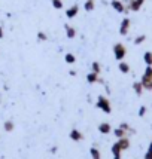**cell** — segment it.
Masks as SVG:
<instances>
[{
    "instance_id": "1",
    "label": "cell",
    "mask_w": 152,
    "mask_h": 159,
    "mask_svg": "<svg viewBox=\"0 0 152 159\" xmlns=\"http://www.w3.org/2000/svg\"><path fill=\"white\" fill-rule=\"evenodd\" d=\"M140 82L143 85V89L152 91V66H146L145 71L140 77Z\"/></svg>"
},
{
    "instance_id": "2",
    "label": "cell",
    "mask_w": 152,
    "mask_h": 159,
    "mask_svg": "<svg viewBox=\"0 0 152 159\" xmlns=\"http://www.w3.org/2000/svg\"><path fill=\"white\" fill-rule=\"evenodd\" d=\"M97 109H100L102 111H104L106 115H111L112 113V106H111V101H109V98L104 97V95H98L97 97Z\"/></svg>"
},
{
    "instance_id": "3",
    "label": "cell",
    "mask_w": 152,
    "mask_h": 159,
    "mask_svg": "<svg viewBox=\"0 0 152 159\" xmlns=\"http://www.w3.org/2000/svg\"><path fill=\"white\" fill-rule=\"evenodd\" d=\"M146 0H125V12H137L145 5Z\"/></svg>"
},
{
    "instance_id": "4",
    "label": "cell",
    "mask_w": 152,
    "mask_h": 159,
    "mask_svg": "<svg viewBox=\"0 0 152 159\" xmlns=\"http://www.w3.org/2000/svg\"><path fill=\"white\" fill-rule=\"evenodd\" d=\"M125 55H127V48L122 43H115L113 45V57L116 61H124Z\"/></svg>"
},
{
    "instance_id": "5",
    "label": "cell",
    "mask_w": 152,
    "mask_h": 159,
    "mask_svg": "<svg viewBox=\"0 0 152 159\" xmlns=\"http://www.w3.org/2000/svg\"><path fill=\"white\" fill-rule=\"evenodd\" d=\"M130 27H131V21L130 18H122L121 21V24H119V34L121 36H127L128 34V31H130Z\"/></svg>"
},
{
    "instance_id": "6",
    "label": "cell",
    "mask_w": 152,
    "mask_h": 159,
    "mask_svg": "<svg viewBox=\"0 0 152 159\" xmlns=\"http://www.w3.org/2000/svg\"><path fill=\"white\" fill-rule=\"evenodd\" d=\"M111 6L118 14H125V3L121 0H111Z\"/></svg>"
},
{
    "instance_id": "7",
    "label": "cell",
    "mask_w": 152,
    "mask_h": 159,
    "mask_svg": "<svg viewBox=\"0 0 152 159\" xmlns=\"http://www.w3.org/2000/svg\"><path fill=\"white\" fill-rule=\"evenodd\" d=\"M78 14H79V6H78V5H72L69 9H66V16H67L69 20L75 18Z\"/></svg>"
},
{
    "instance_id": "8",
    "label": "cell",
    "mask_w": 152,
    "mask_h": 159,
    "mask_svg": "<svg viewBox=\"0 0 152 159\" xmlns=\"http://www.w3.org/2000/svg\"><path fill=\"white\" fill-rule=\"evenodd\" d=\"M69 137H70V140H73V141H82V140H83V134L79 131V129L73 128V129L70 131Z\"/></svg>"
},
{
    "instance_id": "9",
    "label": "cell",
    "mask_w": 152,
    "mask_h": 159,
    "mask_svg": "<svg viewBox=\"0 0 152 159\" xmlns=\"http://www.w3.org/2000/svg\"><path fill=\"white\" fill-rule=\"evenodd\" d=\"M116 143L119 144V147L122 149V152L130 149V139H128V137H124V139H118Z\"/></svg>"
},
{
    "instance_id": "10",
    "label": "cell",
    "mask_w": 152,
    "mask_h": 159,
    "mask_svg": "<svg viewBox=\"0 0 152 159\" xmlns=\"http://www.w3.org/2000/svg\"><path fill=\"white\" fill-rule=\"evenodd\" d=\"M98 131H100V134H109V132H112V126L111 124H107V122H102V124L98 125Z\"/></svg>"
},
{
    "instance_id": "11",
    "label": "cell",
    "mask_w": 152,
    "mask_h": 159,
    "mask_svg": "<svg viewBox=\"0 0 152 159\" xmlns=\"http://www.w3.org/2000/svg\"><path fill=\"white\" fill-rule=\"evenodd\" d=\"M64 30H66V36H67V39H75L76 37L75 27H72V25H69V24H66V25H64Z\"/></svg>"
},
{
    "instance_id": "12",
    "label": "cell",
    "mask_w": 152,
    "mask_h": 159,
    "mask_svg": "<svg viewBox=\"0 0 152 159\" xmlns=\"http://www.w3.org/2000/svg\"><path fill=\"white\" fill-rule=\"evenodd\" d=\"M113 135H115L116 139H124V137H128V132L125 131V129H122L121 126H118V128L113 129Z\"/></svg>"
},
{
    "instance_id": "13",
    "label": "cell",
    "mask_w": 152,
    "mask_h": 159,
    "mask_svg": "<svg viewBox=\"0 0 152 159\" xmlns=\"http://www.w3.org/2000/svg\"><path fill=\"white\" fill-rule=\"evenodd\" d=\"M118 69H119V71L121 73H124V75H128L130 73V64L125 61H119V64H118Z\"/></svg>"
},
{
    "instance_id": "14",
    "label": "cell",
    "mask_w": 152,
    "mask_h": 159,
    "mask_svg": "<svg viewBox=\"0 0 152 159\" xmlns=\"http://www.w3.org/2000/svg\"><path fill=\"white\" fill-rule=\"evenodd\" d=\"M133 91H134V94L136 95H142L143 94V85H142V82L139 80V82H134L133 83Z\"/></svg>"
},
{
    "instance_id": "15",
    "label": "cell",
    "mask_w": 152,
    "mask_h": 159,
    "mask_svg": "<svg viewBox=\"0 0 152 159\" xmlns=\"http://www.w3.org/2000/svg\"><path fill=\"white\" fill-rule=\"evenodd\" d=\"M98 79H100V75H96L93 71H90L87 75V82L88 83H98Z\"/></svg>"
},
{
    "instance_id": "16",
    "label": "cell",
    "mask_w": 152,
    "mask_h": 159,
    "mask_svg": "<svg viewBox=\"0 0 152 159\" xmlns=\"http://www.w3.org/2000/svg\"><path fill=\"white\" fill-rule=\"evenodd\" d=\"M94 7H96L94 0H85V3H83V9H85L87 12H93V11H94Z\"/></svg>"
},
{
    "instance_id": "17",
    "label": "cell",
    "mask_w": 152,
    "mask_h": 159,
    "mask_svg": "<svg viewBox=\"0 0 152 159\" xmlns=\"http://www.w3.org/2000/svg\"><path fill=\"white\" fill-rule=\"evenodd\" d=\"M91 71L96 73V75H100V73H102V66H100V62L93 61V64H91Z\"/></svg>"
},
{
    "instance_id": "18",
    "label": "cell",
    "mask_w": 152,
    "mask_h": 159,
    "mask_svg": "<svg viewBox=\"0 0 152 159\" xmlns=\"http://www.w3.org/2000/svg\"><path fill=\"white\" fill-rule=\"evenodd\" d=\"M14 128H15V124L12 122V120H5V122H3V129H5L6 132L14 131Z\"/></svg>"
},
{
    "instance_id": "19",
    "label": "cell",
    "mask_w": 152,
    "mask_h": 159,
    "mask_svg": "<svg viewBox=\"0 0 152 159\" xmlns=\"http://www.w3.org/2000/svg\"><path fill=\"white\" fill-rule=\"evenodd\" d=\"M143 62L146 66H152V52L151 51H146L143 54Z\"/></svg>"
},
{
    "instance_id": "20",
    "label": "cell",
    "mask_w": 152,
    "mask_h": 159,
    "mask_svg": "<svg viewBox=\"0 0 152 159\" xmlns=\"http://www.w3.org/2000/svg\"><path fill=\"white\" fill-rule=\"evenodd\" d=\"M90 155H91V158L93 159H102V153H100V150H98L97 147H91Z\"/></svg>"
},
{
    "instance_id": "21",
    "label": "cell",
    "mask_w": 152,
    "mask_h": 159,
    "mask_svg": "<svg viewBox=\"0 0 152 159\" xmlns=\"http://www.w3.org/2000/svg\"><path fill=\"white\" fill-rule=\"evenodd\" d=\"M64 61L67 62V64H75L76 57L73 55V54H66V55H64Z\"/></svg>"
},
{
    "instance_id": "22",
    "label": "cell",
    "mask_w": 152,
    "mask_h": 159,
    "mask_svg": "<svg viewBox=\"0 0 152 159\" xmlns=\"http://www.w3.org/2000/svg\"><path fill=\"white\" fill-rule=\"evenodd\" d=\"M145 40H146V36L145 34H139V36H136V37H134L133 43H134V45H142Z\"/></svg>"
},
{
    "instance_id": "23",
    "label": "cell",
    "mask_w": 152,
    "mask_h": 159,
    "mask_svg": "<svg viewBox=\"0 0 152 159\" xmlns=\"http://www.w3.org/2000/svg\"><path fill=\"white\" fill-rule=\"evenodd\" d=\"M51 3H52V7L54 9H57V11H60V9H63V0H51Z\"/></svg>"
},
{
    "instance_id": "24",
    "label": "cell",
    "mask_w": 152,
    "mask_h": 159,
    "mask_svg": "<svg viewBox=\"0 0 152 159\" xmlns=\"http://www.w3.org/2000/svg\"><path fill=\"white\" fill-rule=\"evenodd\" d=\"M36 37H37V40L39 42H46L48 40V36H46L45 31H37V36H36Z\"/></svg>"
},
{
    "instance_id": "25",
    "label": "cell",
    "mask_w": 152,
    "mask_h": 159,
    "mask_svg": "<svg viewBox=\"0 0 152 159\" xmlns=\"http://www.w3.org/2000/svg\"><path fill=\"white\" fill-rule=\"evenodd\" d=\"M119 126H121L122 129H125L127 132H131V134H134V129H133V128H131V126H130L128 124H127V122H122V124L119 125Z\"/></svg>"
},
{
    "instance_id": "26",
    "label": "cell",
    "mask_w": 152,
    "mask_h": 159,
    "mask_svg": "<svg viewBox=\"0 0 152 159\" xmlns=\"http://www.w3.org/2000/svg\"><path fill=\"white\" fill-rule=\"evenodd\" d=\"M145 159H152V141L149 143V146H148V150H146V153H145Z\"/></svg>"
},
{
    "instance_id": "27",
    "label": "cell",
    "mask_w": 152,
    "mask_h": 159,
    "mask_svg": "<svg viewBox=\"0 0 152 159\" xmlns=\"http://www.w3.org/2000/svg\"><path fill=\"white\" fill-rule=\"evenodd\" d=\"M146 110H148V109H146L145 106H140V109H139V116H140V118H143V116L146 115Z\"/></svg>"
},
{
    "instance_id": "28",
    "label": "cell",
    "mask_w": 152,
    "mask_h": 159,
    "mask_svg": "<svg viewBox=\"0 0 152 159\" xmlns=\"http://www.w3.org/2000/svg\"><path fill=\"white\" fill-rule=\"evenodd\" d=\"M57 150H58L57 146H52V147H51V153H57Z\"/></svg>"
},
{
    "instance_id": "29",
    "label": "cell",
    "mask_w": 152,
    "mask_h": 159,
    "mask_svg": "<svg viewBox=\"0 0 152 159\" xmlns=\"http://www.w3.org/2000/svg\"><path fill=\"white\" fill-rule=\"evenodd\" d=\"M3 36H5V33H3V27L0 25V39H3Z\"/></svg>"
},
{
    "instance_id": "30",
    "label": "cell",
    "mask_w": 152,
    "mask_h": 159,
    "mask_svg": "<svg viewBox=\"0 0 152 159\" xmlns=\"http://www.w3.org/2000/svg\"><path fill=\"white\" fill-rule=\"evenodd\" d=\"M70 76H76V71H75V70H70Z\"/></svg>"
},
{
    "instance_id": "31",
    "label": "cell",
    "mask_w": 152,
    "mask_h": 159,
    "mask_svg": "<svg viewBox=\"0 0 152 159\" xmlns=\"http://www.w3.org/2000/svg\"><path fill=\"white\" fill-rule=\"evenodd\" d=\"M113 159H122V158H121V155H118V156H113Z\"/></svg>"
},
{
    "instance_id": "32",
    "label": "cell",
    "mask_w": 152,
    "mask_h": 159,
    "mask_svg": "<svg viewBox=\"0 0 152 159\" xmlns=\"http://www.w3.org/2000/svg\"><path fill=\"white\" fill-rule=\"evenodd\" d=\"M0 159H2V158H0Z\"/></svg>"
}]
</instances>
